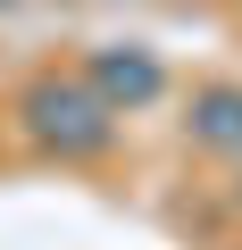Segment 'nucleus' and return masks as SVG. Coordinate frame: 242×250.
<instances>
[{
	"label": "nucleus",
	"instance_id": "f257e3e1",
	"mask_svg": "<svg viewBox=\"0 0 242 250\" xmlns=\"http://www.w3.org/2000/svg\"><path fill=\"white\" fill-rule=\"evenodd\" d=\"M25 117H34V134L50 150H67V159H84V150L109 142V100L100 92H75V83H34L25 92Z\"/></svg>",
	"mask_w": 242,
	"mask_h": 250
},
{
	"label": "nucleus",
	"instance_id": "f03ea898",
	"mask_svg": "<svg viewBox=\"0 0 242 250\" xmlns=\"http://www.w3.org/2000/svg\"><path fill=\"white\" fill-rule=\"evenodd\" d=\"M92 92H100L109 108H151V100L167 92V67H159L151 50H100V59H92Z\"/></svg>",
	"mask_w": 242,
	"mask_h": 250
},
{
	"label": "nucleus",
	"instance_id": "7ed1b4c3",
	"mask_svg": "<svg viewBox=\"0 0 242 250\" xmlns=\"http://www.w3.org/2000/svg\"><path fill=\"white\" fill-rule=\"evenodd\" d=\"M200 142L242 150V92H209V100H200Z\"/></svg>",
	"mask_w": 242,
	"mask_h": 250
}]
</instances>
